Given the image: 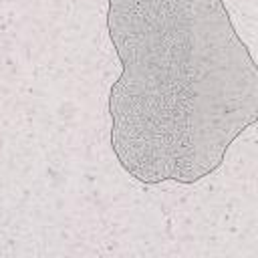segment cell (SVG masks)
Segmentation results:
<instances>
[{
    "label": "cell",
    "mask_w": 258,
    "mask_h": 258,
    "mask_svg": "<svg viewBox=\"0 0 258 258\" xmlns=\"http://www.w3.org/2000/svg\"><path fill=\"white\" fill-rule=\"evenodd\" d=\"M121 62L111 147L129 177L196 183L258 121V69L224 0H107Z\"/></svg>",
    "instance_id": "cell-1"
}]
</instances>
